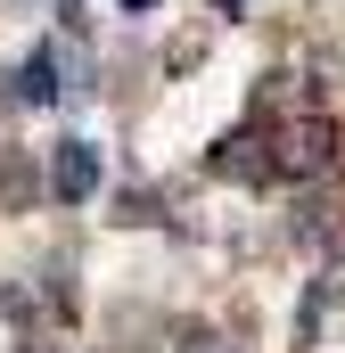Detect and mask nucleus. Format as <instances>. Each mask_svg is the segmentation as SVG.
Segmentation results:
<instances>
[{
    "label": "nucleus",
    "mask_w": 345,
    "mask_h": 353,
    "mask_svg": "<svg viewBox=\"0 0 345 353\" xmlns=\"http://www.w3.org/2000/svg\"><path fill=\"white\" fill-rule=\"evenodd\" d=\"M90 189H99V148L90 140H58V197L83 205Z\"/></svg>",
    "instance_id": "1"
},
{
    "label": "nucleus",
    "mask_w": 345,
    "mask_h": 353,
    "mask_svg": "<svg viewBox=\"0 0 345 353\" xmlns=\"http://www.w3.org/2000/svg\"><path fill=\"white\" fill-rule=\"evenodd\" d=\"M8 99H17V107H50V99H58V58H50V50L17 58V74H8Z\"/></svg>",
    "instance_id": "2"
}]
</instances>
